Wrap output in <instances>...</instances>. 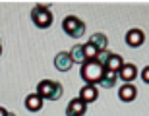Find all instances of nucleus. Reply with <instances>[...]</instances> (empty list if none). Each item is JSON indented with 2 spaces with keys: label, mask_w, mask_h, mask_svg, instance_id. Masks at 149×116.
<instances>
[{
  "label": "nucleus",
  "mask_w": 149,
  "mask_h": 116,
  "mask_svg": "<svg viewBox=\"0 0 149 116\" xmlns=\"http://www.w3.org/2000/svg\"><path fill=\"white\" fill-rule=\"evenodd\" d=\"M103 74H105V66H101L99 62H95V60H87L79 70L81 79L85 83H89V85H97L101 81Z\"/></svg>",
  "instance_id": "f257e3e1"
},
{
  "label": "nucleus",
  "mask_w": 149,
  "mask_h": 116,
  "mask_svg": "<svg viewBox=\"0 0 149 116\" xmlns=\"http://www.w3.org/2000/svg\"><path fill=\"white\" fill-rule=\"evenodd\" d=\"M62 29H64V33H66L68 37L79 39L85 33V23H83L81 19H77V16H66L64 22H62Z\"/></svg>",
  "instance_id": "f03ea898"
},
{
  "label": "nucleus",
  "mask_w": 149,
  "mask_h": 116,
  "mask_svg": "<svg viewBox=\"0 0 149 116\" xmlns=\"http://www.w3.org/2000/svg\"><path fill=\"white\" fill-rule=\"evenodd\" d=\"M31 19H33V23L37 25V27H41V29L50 27V25H52V14H50L49 6L37 4L33 10H31Z\"/></svg>",
  "instance_id": "7ed1b4c3"
},
{
  "label": "nucleus",
  "mask_w": 149,
  "mask_h": 116,
  "mask_svg": "<svg viewBox=\"0 0 149 116\" xmlns=\"http://www.w3.org/2000/svg\"><path fill=\"white\" fill-rule=\"evenodd\" d=\"M74 66L72 58H70V52H58V54L54 56V68L58 70V72H70Z\"/></svg>",
  "instance_id": "20e7f679"
},
{
  "label": "nucleus",
  "mask_w": 149,
  "mask_h": 116,
  "mask_svg": "<svg viewBox=\"0 0 149 116\" xmlns=\"http://www.w3.org/2000/svg\"><path fill=\"white\" fill-rule=\"evenodd\" d=\"M85 110H87V105H85L79 97H76V99H72L70 103H68L66 116H83V114H85Z\"/></svg>",
  "instance_id": "39448f33"
},
{
  "label": "nucleus",
  "mask_w": 149,
  "mask_h": 116,
  "mask_svg": "<svg viewBox=\"0 0 149 116\" xmlns=\"http://www.w3.org/2000/svg\"><path fill=\"white\" fill-rule=\"evenodd\" d=\"M77 97H79L85 105H89V103L97 101V97H99V89H97V85H89V83H85V85L79 89V95H77Z\"/></svg>",
  "instance_id": "423d86ee"
},
{
  "label": "nucleus",
  "mask_w": 149,
  "mask_h": 116,
  "mask_svg": "<svg viewBox=\"0 0 149 116\" xmlns=\"http://www.w3.org/2000/svg\"><path fill=\"white\" fill-rule=\"evenodd\" d=\"M145 41V33L141 31V29H130L126 33V44L128 47H132V49H138V47H141Z\"/></svg>",
  "instance_id": "0eeeda50"
},
{
  "label": "nucleus",
  "mask_w": 149,
  "mask_h": 116,
  "mask_svg": "<svg viewBox=\"0 0 149 116\" xmlns=\"http://www.w3.org/2000/svg\"><path fill=\"white\" fill-rule=\"evenodd\" d=\"M136 77H138V68L134 66V64H126L124 62V66L118 72V79H122L124 83H132Z\"/></svg>",
  "instance_id": "6e6552de"
},
{
  "label": "nucleus",
  "mask_w": 149,
  "mask_h": 116,
  "mask_svg": "<svg viewBox=\"0 0 149 116\" xmlns=\"http://www.w3.org/2000/svg\"><path fill=\"white\" fill-rule=\"evenodd\" d=\"M136 97H138V89L134 87L132 83H124V85L118 89V99H120L122 103H132Z\"/></svg>",
  "instance_id": "1a4fd4ad"
},
{
  "label": "nucleus",
  "mask_w": 149,
  "mask_h": 116,
  "mask_svg": "<svg viewBox=\"0 0 149 116\" xmlns=\"http://www.w3.org/2000/svg\"><path fill=\"white\" fill-rule=\"evenodd\" d=\"M52 89H54V81H52V79H43V81H39L37 91H35V93L45 101V99H49V97H50Z\"/></svg>",
  "instance_id": "9d476101"
},
{
  "label": "nucleus",
  "mask_w": 149,
  "mask_h": 116,
  "mask_svg": "<svg viewBox=\"0 0 149 116\" xmlns=\"http://www.w3.org/2000/svg\"><path fill=\"white\" fill-rule=\"evenodd\" d=\"M25 108H27L29 112H39L43 108V99H41L37 93L27 95V97H25Z\"/></svg>",
  "instance_id": "9b49d317"
},
{
  "label": "nucleus",
  "mask_w": 149,
  "mask_h": 116,
  "mask_svg": "<svg viewBox=\"0 0 149 116\" xmlns=\"http://www.w3.org/2000/svg\"><path fill=\"white\" fill-rule=\"evenodd\" d=\"M124 66V60H122L120 54H114V52H111V56H109V60H107L105 64V70H111V72H120V68Z\"/></svg>",
  "instance_id": "f8f14e48"
},
{
  "label": "nucleus",
  "mask_w": 149,
  "mask_h": 116,
  "mask_svg": "<svg viewBox=\"0 0 149 116\" xmlns=\"http://www.w3.org/2000/svg\"><path fill=\"white\" fill-rule=\"evenodd\" d=\"M116 79H118V74L116 72H111V70H105V74H103V77H101L99 85L103 89H112L116 85Z\"/></svg>",
  "instance_id": "ddd939ff"
},
{
  "label": "nucleus",
  "mask_w": 149,
  "mask_h": 116,
  "mask_svg": "<svg viewBox=\"0 0 149 116\" xmlns=\"http://www.w3.org/2000/svg\"><path fill=\"white\" fill-rule=\"evenodd\" d=\"M89 43L95 44L97 47V50H109V39H107V35L103 33H93L91 37H89Z\"/></svg>",
  "instance_id": "4468645a"
},
{
  "label": "nucleus",
  "mask_w": 149,
  "mask_h": 116,
  "mask_svg": "<svg viewBox=\"0 0 149 116\" xmlns=\"http://www.w3.org/2000/svg\"><path fill=\"white\" fill-rule=\"evenodd\" d=\"M70 58H72L74 64H79V66H83V64L87 62L85 52H83V44H76V47L70 50Z\"/></svg>",
  "instance_id": "2eb2a0df"
},
{
  "label": "nucleus",
  "mask_w": 149,
  "mask_h": 116,
  "mask_svg": "<svg viewBox=\"0 0 149 116\" xmlns=\"http://www.w3.org/2000/svg\"><path fill=\"white\" fill-rule=\"evenodd\" d=\"M83 52H85V58H87V60H95V58H97V54H99L97 47H95V44H91L89 41L83 44Z\"/></svg>",
  "instance_id": "dca6fc26"
},
{
  "label": "nucleus",
  "mask_w": 149,
  "mask_h": 116,
  "mask_svg": "<svg viewBox=\"0 0 149 116\" xmlns=\"http://www.w3.org/2000/svg\"><path fill=\"white\" fill-rule=\"evenodd\" d=\"M62 95H64V87H62L60 81H54V89H52V93H50V97L47 101H60Z\"/></svg>",
  "instance_id": "f3484780"
},
{
  "label": "nucleus",
  "mask_w": 149,
  "mask_h": 116,
  "mask_svg": "<svg viewBox=\"0 0 149 116\" xmlns=\"http://www.w3.org/2000/svg\"><path fill=\"white\" fill-rule=\"evenodd\" d=\"M109 56H111V52H109V50H101L99 54H97V58H95V62H99L101 66H105L107 60H109Z\"/></svg>",
  "instance_id": "a211bd4d"
},
{
  "label": "nucleus",
  "mask_w": 149,
  "mask_h": 116,
  "mask_svg": "<svg viewBox=\"0 0 149 116\" xmlns=\"http://www.w3.org/2000/svg\"><path fill=\"white\" fill-rule=\"evenodd\" d=\"M141 79H143L145 83H149V66H145L143 70H141Z\"/></svg>",
  "instance_id": "6ab92c4d"
},
{
  "label": "nucleus",
  "mask_w": 149,
  "mask_h": 116,
  "mask_svg": "<svg viewBox=\"0 0 149 116\" xmlns=\"http://www.w3.org/2000/svg\"><path fill=\"white\" fill-rule=\"evenodd\" d=\"M0 116H8V110H6L4 106H0Z\"/></svg>",
  "instance_id": "aec40b11"
},
{
  "label": "nucleus",
  "mask_w": 149,
  "mask_h": 116,
  "mask_svg": "<svg viewBox=\"0 0 149 116\" xmlns=\"http://www.w3.org/2000/svg\"><path fill=\"white\" fill-rule=\"evenodd\" d=\"M0 47H2V39H0Z\"/></svg>",
  "instance_id": "412c9836"
},
{
  "label": "nucleus",
  "mask_w": 149,
  "mask_h": 116,
  "mask_svg": "<svg viewBox=\"0 0 149 116\" xmlns=\"http://www.w3.org/2000/svg\"><path fill=\"white\" fill-rule=\"evenodd\" d=\"M0 54H2V47H0Z\"/></svg>",
  "instance_id": "4be33fe9"
}]
</instances>
